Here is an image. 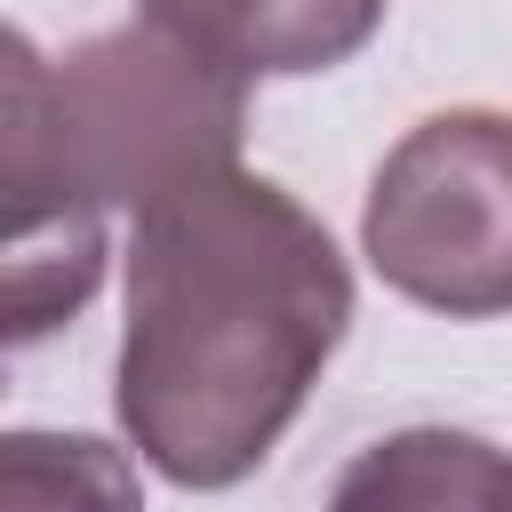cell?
I'll return each instance as SVG.
<instances>
[{"instance_id": "7a4b0ae2", "label": "cell", "mask_w": 512, "mask_h": 512, "mask_svg": "<svg viewBox=\"0 0 512 512\" xmlns=\"http://www.w3.org/2000/svg\"><path fill=\"white\" fill-rule=\"evenodd\" d=\"M0 144L56 168L88 208H152L192 176L232 168L248 128V80L208 64L160 24L96 32L56 64L8 32Z\"/></svg>"}, {"instance_id": "6da1fadb", "label": "cell", "mask_w": 512, "mask_h": 512, "mask_svg": "<svg viewBox=\"0 0 512 512\" xmlns=\"http://www.w3.org/2000/svg\"><path fill=\"white\" fill-rule=\"evenodd\" d=\"M352 320V272L312 208L272 176L216 168L136 216L120 424L176 488L248 480Z\"/></svg>"}, {"instance_id": "8992f818", "label": "cell", "mask_w": 512, "mask_h": 512, "mask_svg": "<svg viewBox=\"0 0 512 512\" xmlns=\"http://www.w3.org/2000/svg\"><path fill=\"white\" fill-rule=\"evenodd\" d=\"M0 512H144L136 464L88 432H8Z\"/></svg>"}, {"instance_id": "5b68a950", "label": "cell", "mask_w": 512, "mask_h": 512, "mask_svg": "<svg viewBox=\"0 0 512 512\" xmlns=\"http://www.w3.org/2000/svg\"><path fill=\"white\" fill-rule=\"evenodd\" d=\"M328 512H512V464L480 432L416 424L360 448Z\"/></svg>"}, {"instance_id": "277c9868", "label": "cell", "mask_w": 512, "mask_h": 512, "mask_svg": "<svg viewBox=\"0 0 512 512\" xmlns=\"http://www.w3.org/2000/svg\"><path fill=\"white\" fill-rule=\"evenodd\" d=\"M144 24L240 80H296L360 56L384 24V0H144Z\"/></svg>"}, {"instance_id": "3957f363", "label": "cell", "mask_w": 512, "mask_h": 512, "mask_svg": "<svg viewBox=\"0 0 512 512\" xmlns=\"http://www.w3.org/2000/svg\"><path fill=\"white\" fill-rule=\"evenodd\" d=\"M360 248L424 312H512V112L464 104L416 120L368 184Z\"/></svg>"}]
</instances>
